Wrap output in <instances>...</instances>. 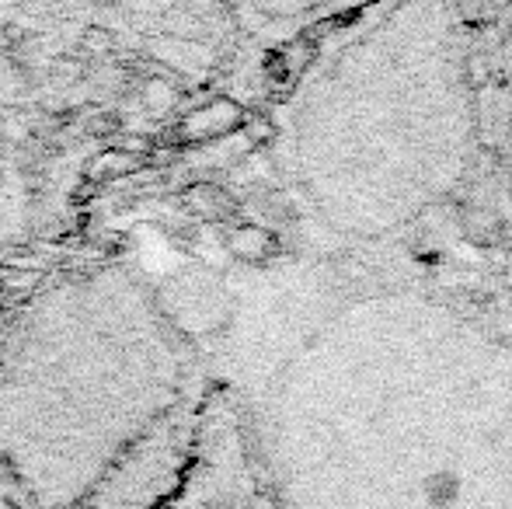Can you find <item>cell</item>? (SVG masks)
<instances>
[{
  "label": "cell",
  "mask_w": 512,
  "mask_h": 509,
  "mask_svg": "<svg viewBox=\"0 0 512 509\" xmlns=\"http://www.w3.org/2000/svg\"><path fill=\"white\" fill-rule=\"evenodd\" d=\"M220 321L290 509H512V262L297 238Z\"/></svg>",
  "instance_id": "obj_1"
},
{
  "label": "cell",
  "mask_w": 512,
  "mask_h": 509,
  "mask_svg": "<svg viewBox=\"0 0 512 509\" xmlns=\"http://www.w3.org/2000/svg\"><path fill=\"white\" fill-rule=\"evenodd\" d=\"M276 164L297 238L324 252L471 238L485 154L464 0H373L338 18L283 95Z\"/></svg>",
  "instance_id": "obj_2"
},
{
  "label": "cell",
  "mask_w": 512,
  "mask_h": 509,
  "mask_svg": "<svg viewBox=\"0 0 512 509\" xmlns=\"http://www.w3.org/2000/svg\"><path fill=\"white\" fill-rule=\"evenodd\" d=\"M237 11L262 32H304L321 21H338L373 0H234Z\"/></svg>",
  "instance_id": "obj_4"
},
{
  "label": "cell",
  "mask_w": 512,
  "mask_h": 509,
  "mask_svg": "<svg viewBox=\"0 0 512 509\" xmlns=\"http://www.w3.org/2000/svg\"><path fill=\"white\" fill-rule=\"evenodd\" d=\"M485 203L499 248L512 262V0H495L478 32Z\"/></svg>",
  "instance_id": "obj_3"
}]
</instances>
